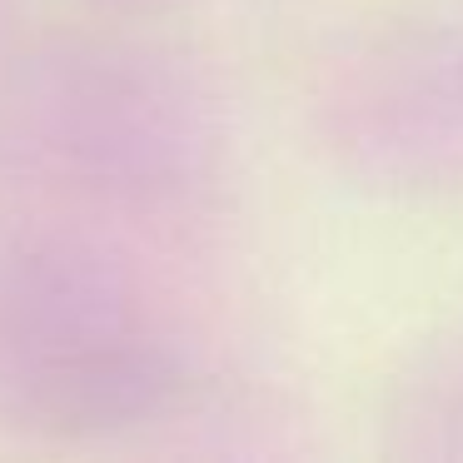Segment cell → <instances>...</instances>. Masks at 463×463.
<instances>
[{
	"label": "cell",
	"mask_w": 463,
	"mask_h": 463,
	"mask_svg": "<svg viewBox=\"0 0 463 463\" xmlns=\"http://www.w3.org/2000/svg\"><path fill=\"white\" fill-rule=\"evenodd\" d=\"M0 200L35 204V220H0V409L41 429H120L160 409L190 359L184 309L120 230L165 220Z\"/></svg>",
	"instance_id": "1"
},
{
	"label": "cell",
	"mask_w": 463,
	"mask_h": 463,
	"mask_svg": "<svg viewBox=\"0 0 463 463\" xmlns=\"http://www.w3.org/2000/svg\"><path fill=\"white\" fill-rule=\"evenodd\" d=\"M329 130L364 175L463 180V31L403 35L364 55L334 90Z\"/></svg>",
	"instance_id": "2"
}]
</instances>
